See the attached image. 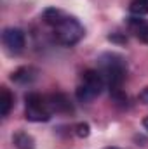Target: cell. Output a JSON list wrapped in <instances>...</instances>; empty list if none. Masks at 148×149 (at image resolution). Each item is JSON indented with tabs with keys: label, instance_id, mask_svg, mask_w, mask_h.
<instances>
[{
	"label": "cell",
	"instance_id": "cell-1",
	"mask_svg": "<svg viewBox=\"0 0 148 149\" xmlns=\"http://www.w3.org/2000/svg\"><path fill=\"white\" fill-rule=\"evenodd\" d=\"M44 21L54 30L58 42L63 45H68V47L80 42L85 33L84 26L80 24V21L77 17L66 14L61 9H56V7H49L44 10Z\"/></svg>",
	"mask_w": 148,
	"mask_h": 149
},
{
	"label": "cell",
	"instance_id": "cell-2",
	"mask_svg": "<svg viewBox=\"0 0 148 149\" xmlns=\"http://www.w3.org/2000/svg\"><path fill=\"white\" fill-rule=\"evenodd\" d=\"M98 71L101 73L110 90L118 94L127 74V63L117 52H105L98 57Z\"/></svg>",
	"mask_w": 148,
	"mask_h": 149
},
{
	"label": "cell",
	"instance_id": "cell-3",
	"mask_svg": "<svg viewBox=\"0 0 148 149\" xmlns=\"http://www.w3.org/2000/svg\"><path fill=\"white\" fill-rule=\"evenodd\" d=\"M105 85L106 83H105V80H103V76H101L99 71L87 70V71L82 73L80 83H78V87L75 90V95H77V99L80 102H91V101H94L101 94Z\"/></svg>",
	"mask_w": 148,
	"mask_h": 149
},
{
	"label": "cell",
	"instance_id": "cell-4",
	"mask_svg": "<svg viewBox=\"0 0 148 149\" xmlns=\"http://www.w3.org/2000/svg\"><path fill=\"white\" fill-rule=\"evenodd\" d=\"M26 108H25V118L28 121H49L51 120V108H49V102L45 97H42L40 94H28L26 95Z\"/></svg>",
	"mask_w": 148,
	"mask_h": 149
},
{
	"label": "cell",
	"instance_id": "cell-5",
	"mask_svg": "<svg viewBox=\"0 0 148 149\" xmlns=\"http://www.w3.org/2000/svg\"><path fill=\"white\" fill-rule=\"evenodd\" d=\"M2 42L7 47V50L12 52V54H19L25 49V43H26L25 33L19 28H12V26L11 28H5L2 31Z\"/></svg>",
	"mask_w": 148,
	"mask_h": 149
},
{
	"label": "cell",
	"instance_id": "cell-6",
	"mask_svg": "<svg viewBox=\"0 0 148 149\" xmlns=\"http://www.w3.org/2000/svg\"><path fill=\"white\" fill-rule=\"evenodd\" d=\"M47 102H49V108L51 111L54 113H72L73 111V106L70 102V99L65 95V94H52L47 97Z\"/></svg>",
	"mask_w": 148,
	"mask_h": 149
},
{
	"label": "cell",
	"instance_id": "cell-7",
	"mask_svg": "<svg viewBox=\"0 0 148 149\" xmlns=\"http://www.w3.org/2000/svg\"><path fill=\"white\" fill-rule=\"evenodd\" d=\"M12 104H14V95L11 94V90L7 87H2L0 88V114L7 116Z\"/></svg>",
	"mask_w": 148,
	"mask_h": 149
},
{
	"label": "cell",
	"instance_id": "cell-8",
	"mask_svg": "<svg viewBox=\"0 0 148 149\" xmlns=\"http://www.w3.org/2000/svg\"><path fill=\"white\" fill-rule=\"evenodd\" d=\"M12 141H14V146L18 149H35L33 137L30 134H26V132H18Z\"/></svg>",
	"mask_w": 148,
	"mask_h": 149
},
{
	"label": "cell",
	"instance_id": "cell-9",
	"mask_svg": "<svg viewBox=\"0 0 148 149\" xmlns=\"http://www.w3.org/2000/svg\"><path fill=\"white\" fill-rule=\"evenodd\" d=\"M131 24H132V30H134L136 37L140 38L143 43H148V23L141 21V19H134Z\"/></svg>",
	"mask_w": 148,
	"mask_h": 149
},
{
	"label": "cell",
	"instance_id": "cell-10",
	"mask_svg": "<svg viewBox=\"0 0 148 149\" xmlns=\"http://www.w3.org/2000/svg\"><path fill=\"white\" fill-rule=\"evenodd\" d=\"M129 10L134 16H145V14H148V0H131Z\"/></svg>",
	"mask_w": 148,
	"mask_h": 149
},
{
	"label": "cell",
	"instance_id": "cell-11",
	"mask_svg": "<svg viewBox=\"0 0 148 149\" xmlns=\"http://www.w3.org/2000/svg\"><path fill=\"white\" fill-rule=\"evenodd\" d=\"M30 73H32V70L30 68H21V70H18V71H14L12 73V80L14 81H19V83H25V81H30L33 76H30Z\"/></svg>",
	"mask_w": 148,
	"mask_h": 149
},
{
	"label": "cell",
	"instance_id": "cell-12",
	"mask_svg": "<svg viewBox=\"0 0 148 149\" xmlns=\"http://www.w3.org/2000/svg\"><path fill=\"white\" fill-rule=\"evenodd\" d=\"M77 135H78V137H87V135H89V125H87V123L77 125Z\"/></svg>",
	"mask_w": 148,
	"mask_h": 149
},
{
	"label": "cell",
	"instance_id": "cell-13",
	"mask_svg": "<svg viewBox=\"0 0 148 149\" xmlns=\"http://www.w3.org/2000/svg\"><path fill=\"white\" fill-rule=\"evenodd\" d=\"M141 99H143V101H145V102L148 104V87L145 88V90H143V92H141Z\"/></svg>",
	"mask_w": 148,
	"mask_h": 149
},
{
	"label": "cell",
	"instance_id": "cell-14",
	"mask_svg": "<svg viewBox=\"0 0 148 149\" xmlns=\"http://www.w3.org/2000/svg\"><path fill=\"white\" fill-rule=\"evenodd\" d=\"M143 127H145V130L148 132V116L145 118V120H143Z\"/></svg>",
	"mask_w": 148,
	"mask_h": 149
},
{
	"label": "cell",
	"instance_id": "cell-15",
	"mask_svg": "<svg viewBox=\"0 0 148 149\" xmlns=\"http://www.w3.org/2000/svg\"><path fill=\"white\" fill-rule=\"evenodd\" d=\"M105 149H118V148H111V146H110V148H105Z\"/></svg>",
	"mask_w": 148,
	"mask_h": 149
}]
</instances>
